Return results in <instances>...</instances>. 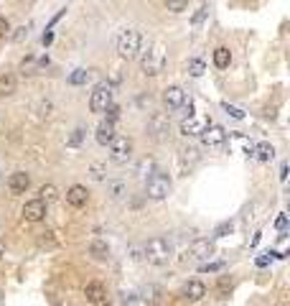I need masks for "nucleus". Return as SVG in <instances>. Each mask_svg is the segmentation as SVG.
I'll return each mask as SVG.
<instances>
[{"label":"nucleus","mask_w":290,"mask_h":306,"mask_svg":"<svg viewBox=\"0 0 290 306\" xmlns=\"http://www.w3.org/2000/svg\"><path fill=\"white\" fill-rule=\"evenodd\" d=\"M165 64H168V54H165V46L163 43H153L148 46V51L143 54L140 59V69L145 76H158L165 72Z\"/></svg>","instance_id":"f257e3e1"},{"label":"nucleus","mask_w":290,"mask_h":306,"mask_svg":"<svg viewBox=\"0 0 290 306\" xmlns=\"http://www.w3.org/2000/svg\"><path fill=\"white\" fill-rule=\"evenodd\" d=\"M143 258L150 266H165L173 258V245L165 237H153L143 245Z\"/></svg>","instance_id":"f03ea898"},{"label":"nucleus","mask_w":290,"mask_h":306,"mask_svg":"<svg viewBox=\"0 0 290 306\" xmlns=\"http://www.w3.org/2000/svg\"><path fill=\"white\" fill-rule=\"evenodd\" d=\"M143 51V36H140V31H135V28H125L122 34L117 36V54L122 59H137Z\"/></svg>","instance_id":"7ed1b4c3"},{"label":"nucleus","mask_w":290,"mask_h":306,"mask_svg":"<svg viewBox=\"0 0 290 306\" xmlns=\"http://www.w3.org/2000/svg\"><path fill=\"white\" fill-rule=\"evenodd\" d=\"M145 194H148V199H153V202L165 199L171 194V176L163 174V171H153L145 181Z\"/></svg>","instance_id":"20e7f679"},{"label":"nucleus","mask_w":290,"mask_h":306,"mask_svg":"<svg viewBox=\"0 0 290 306\" xmlns=\"http://www.w3.org/2000/svg\"><path fill=\"white\" fill-rule=\"evenodd\" d=\"M112 84L110 82H99L95 89H92V95H89V110L95 113V115H102L107 107L112 105Z\"/></svg>","instance_id":"39448f33"},{"label":"nucleus","mask_w":290,"mask_h":306,"mask_svg":"<svg viewBox=\"0 0 290 306\" xmlns=\"http://www.w3.org/2000/svg\"><path fill=\"white\" fill-rule=\"evenodd\" d=\"M132 158V141L128 135H115L110 143V161L117 166H125Z\"/></svg>","instance_id":"423d86ee"},{"label":"nucleus","mask_w":290,"mask_h":306,"mask_svg":"<svg viewBox=\"0 0 290 306\" xmlns=\"http://www.w3.org/2000/svg\"><path fill=\"white\" fill-rule=\"evenodd\" d=\"M168 133H171V117L165 113H153L148 117V135L153 141H163Z\"/></svg>","instance_id":"0eeeda50"},{"label":"nucleus","mask_w":290,"mask_h":306,"mask_svg":"<svg viewBox=\"0 0 290 306\" xmlns=\"http://www.w3.org/2000/svg\"><path fill=\"white\" fill-rule=\"evenodd\" d=\"M209 125H211V120H209V117H204V115H201V117L189 115V117H183V120H181V128H178V130H181L183 138H198V135H201Z\"/></svg>","instance_id":"6e6552de"},{"label":"nucleus","mask_w":290,"mask_h":306,"mask_svg":"<svg viewBox=\"0 0 290 306\" xmlns=\"http://www.w3.org/2000/svg\"><path fill=\"white\" fill-rule=\"evenodd\" d=\"M46 207H49V204H43L41 199L36 196V199H28V202L23 204L21 214H23L26 222H41V220L46 217Z\"/></svg>","instance_id":"1a4fd4ad"},{"label":"nucleus","mask_w":290,"mask_h":306,"mask_svg":"<svg viewBox=\"0 0 290 306\" xmlns=\"http://www.w3.org/2000/svg\"><path fill=\"white\" fill-rule=\"evenodd\" d=\"M198 138H201V143H204L206 148H222L224 141H226V130H224L222 125H209Z\"/></svg>","instance_id":"9d476101"},{"label":"nucleus","mask_w":290,"mask_h":306,"mask_svg":"<svg viewBox=\"0 0 290 306\" xmlns=\"http://www.w3.org/2000/svg\"><path fill=\"white\" fill-rule=\"evenodd\" d=\"M31 189V174H26V171H13L10 176H8V191L13 194V196H21V194H26Z\"/></svg>","instance_id":"9b49d317"},{"label":"nucleus","mask_w":290,"mask_h":306,"mask_svg":"<svg viewBox=\"0 0 290 306\" xmlns=\"http://www.w3.org/2000/svg\"><path fill=\"white\" fill-rule=\"evenodd\" d=\"M183 255H189V258H193V260H204V263H209V258L214 255V242L206 240V237H204V240H196Z\"/></svg>","instance_id":"f8f14e48"},{"label":"nucleus","mask_w":290,"mask_h":306,"mask_svg":"<svg viewBox=\"0 0 290 306\" xmlns=\"http://www.w3.org/2000/svg\"><path fill=\"white\" fill-rule=\"evenodd\" d=\"M186 102V92H183L178 84H171L163 89V105L168 110H181V105Z\"/></svg>","instance_id":"ddd939ff"},{"label":"nucleus","mask_w":290,"mask_h":306,"mask_svg":"<svg viewBox=\"0 0 290 306\" xmlns=\"http://www.w3.org/2000/svg\"><path fill=\"white\" fill-rule=\"evenodd\" d=\"M89 202V191H87V187H82V184H71V187L66 189V204L69 207H84Z\"/></svg>","instance_id":"4468645a"},{"label":"nucleus","mask_w":290,"mask_h":306,"mask_svg":"<svg viewBox=\"0 0 290 306\" xmlns=\"http://www.w3.org/2000/svg\"><path fill=\"white\" fill-rule=\"evenodd\" d=\"M15 89H18V76H15L10 69H3L0 72V97L15 95Z\"/></svg>","instance_id":"2eb2a0df"},{"label":"nucleus","mask_w":290,"mask_h":306,"mask_svg":"<svg viewBox=\"0 0 290 306\" xmlns=\"http://www.w3.org/2000/svg\"><path fill=\"white\" fill-rule=\"evenodd\" d=\"M84 299H87L89 304H102V301L107 299V288H104V283H99V281H89V283L84 286Z\"/></svg>","instance_id":"dca6fc26"},{"label":"nucleus","mask_w":290,"mask_h":306,"mask_svg":"<svg viewBox=\"0 0 290 306\" xmlns=\"http://www.w3.org/2000/svg\"><path fill=\"white\" fill-rule=\"evenodd\" d=\"M181 294H183V299H189V301H201L206 296V286H204V281L193 278V281H189L186 286H183Z\"/></svg>","instance_id":"f3484780"},{"label":"nucleus","mask_w":290,"mask_h":306,"mask_svg":"<svg viewBox=\"0 0 290 306\" xmlns=\"http://www.w3.org/2000/svg\"><path fill=\"white\" fill-rule=\"evenodd\" d=\"M112 138H115V122L102 120L99 125H97V130H95V141H97L99 146H110Z\"/></svg>","instance_id":"a211bd4d"},{"label":"nucleus","mask_w":290,"mask_h":306,"mask_svg":"<svg viewBox=\"0 0 290 306\" xmlns=\"http://www.w3.org/2000/svg\"><path fill=\"white\" fill-rule=\"evenodd\" d=\"M247 156L259 158V161H272L275 158V148L270 143H257V146H247Z\"/></svg>","instance_id":"6ab92c4d"},{"label":"nucleus","mask_w":290,"mask_h":306,"mask_svg":"<svg viewBox=\"0 0 290 306\" xmlns=\"http://www.w3.org/2000/svg\"><path fill=\"white\" fill-rule=\"evenodd\" d=\"M43 64H49V56L36 59V56H31V54H28V56L21 61V72H23V74H36L38 67H43Z\"/></svg>","instance_id":"aec40b11"},{"label":"nucleus","mask_w":290,"mask_h":306,"mask_svg":"<svg viewBox=\"0 0 290 306\" xmlns=\"http://www.w3.org/2000/svg\"><path fill=\"white\" fill-rule=\"evenodd\" d=\"M229 64H232V51H229L226 46H217V49H214V67L226 69Z\"/></svg>","instance_id":"412c9836"},{"label":"nucleus","mask_w":290,"mask_h":306,"mask_svg":"<svg viewBox=\"0 0 290 306\" xmlns=\"http://www.w3.org/2000/svg\"><path fill=\"white\" fill-rule=\"evenodd\" d=\"M89 255L97 258V260H107L110 258V245H107L104 240H92L89 242Z\"/></svg>","instance_id":"4be33fe9"},{"label":"nucleus","mask_w":290,"mask_h":306,"mask_svg":"<svg viewBox=\"0 0 290 306\" xmlns=\"http://www.w3.org/2000/svg\"><path fill=\"white\" fill-rule=\"evenodd\" d=\"M89 76H92V72L84 69V67H79V69H74V72L69 74V84H71V87H84V84L89 82Z\"/></svg>","instance_id":"5701e85b"},{"label":"nucleus","mask_w":290,"mask_h":306,"mask_svg":"<svg viewBox=\"0 0 290 306\" xmlns=\"http://www.w3.org/2000/svg\"><path fill=\"white\" fill-rule=\"evenodd\" d=\"M107 191H110V196L115 202H120V199L128 194V181H110L107 184Z\"/></svg>","instance_id":"b1692460"},{"label":"nucleus","mask_w":290,"mask_h":306,"mask_svg":"<svg viewBox=\"0 0 290 306\" xmlns=\"http://www.w3.org/2000/svg\"><path fill=\"white\" fill-rule=\"evenodd\" d=\"M87 174H89V179H95V181H104L107 179V163H102V161L89 163Z\"/></svg>","instance_id":"393cba45"},{"label":"nucleus","mask_w":290,"mask_h":306,"mask_svg":"<svg viewBox=\"0 0 290 306\" xmlns=\"http://www.w3.org/2000/svg\"><path fill=\"white\" fill-rule=\"evenodd\" d=\"M234 291V281L229 278V275H222L219 278V283H217V294H219V299H229V294Z\"/></svg>","instance_id":"a878e982"},{"label":"nucleus","mask_w":290,"mask_h":306,"mask_svg":"<svg viewBox=\"0 0 290 306\" xmlns=\"http://www.w3.org/2000/svg\"><path fill=\"white\" fill-rule=\"evenodd\" d=\"M198 161V151L193 148V146H189V148H181V166L186 168V166H193Z\"/></svg>","instance_id":"bb28decb"},{"label":"nucleus","mask_w":290,"mask_h":306,"mask_svg":"<svg viewBox=\"0 0 290 306\" xmlns=\"http://www.w3.org/2000/svg\"><path fill=\"white\" fill-rule=\"evenodd\" d=\"M38 199H41L43 204L54 202V199H56V187H54V184H43V187L38 189Z\"/></svg>","instance_id":"cd10ccee"},{"label":"nucleus","mask_w":290,"mask_h":306,"mask_svg":"<svg viewBox=\"0 0 290 306\" xmlns=\"http://www.w3.org/2000/svg\"><path fill=\"white\" fill-rule=\"evenodd\" d=\"M165 3V10H171V13H183L189 8V0H163Z\"/></svg>","instance_id":"c85d7f7f"},{"label":"nucleus","mask_w":290,"mask_h":306,"mask_svg":"<svg viewBox=\"0 0 290 306\" xmlns=\"http://www.w3.org/2000/svg\"><path fill=\"white\" fill-rule=\"evenodd\" d=\"M204 69H206V67H204L201 59H191V61H189V74H191V76H201Z\"/></svg>","instance_id":"c756f323"},{"label":"nucleus","mask_w":290,"mask_h":306,"mask_svg":"<svg viewBox=\"0 0 290 306\" xmlns=\"http://www.w3.org/2000/svg\"><path fill=\"white\" fill-rule=\"evenodd\" d=\"M38 245H41V248H54V245H56V240H54V232H51V230H46V232H41V237H38Z\"/></svg>","instance_id":"7c9ffc66"},{"label":"nucleus","mask_w":290,"mask_h":306,"mask_svg":"<svg viewBox=\"0 0 290 306\" xmlns=\"http://www.w3.org/2000/svg\"><path fill=\"white\" fill-rule=\"evenodd\" d=\"M104 113H107V117H104V120H110V122H117V120H120V113H122V110H120V105H115V102H112V105L107 107Z\"/></svg>","instance_id":"2f4dec72"},{"label":"nucleus","mask_w":290,"mask_h":306,"mask_svg":"<svg viewBox=\"0 0 290 306\" xmlns=\"http://www.w3.org/2000/svg\"><path fill=\"white\" fill-rule=\"evenodd\" d=\"M222 107H224V113H226V115H232L234 120H242V117H244V113L239 110V107H234V105H229V102H222Z\"/></svg>","instance_id":"473e14b6"},{"label":"nucleus","mask_w":290,"mask_h":306,"mask_svg":"<svg viewBox=\"0 0 290 306\" xmlns=\"http://www.w3.org/2000/svg\"><path fill=\"white\" fill-rule=\"evenodd\" d=\"M51 115H54V105H51L49 100L41 102V105H38V117H51Z\"/></svg>","instance_id":"72a5a7b5"},{"label":"nucleus","mask_w":290,"mask_h":306,"mask_svg":"<svg viewBox=\"0 0 290 306\" xmlns=\"http://www.w3.org/2000/svg\"><path fill=\"white\" fill-rule=\"evenodd\" d=\"M206 13H209V5H201V8L196 10V15L191 18V26H201V21L206 18Z\"/></svg>","instance_id":"f704fd0d"},{"label":"nucleus","mask_w":290,"mask_h":306,"mask_svg":"<svg viewBox=\"0 0 290 306\" xmlns=\"http://www.w3.org/2000/svg\"><path fill=\"white\" fill-rule=\"evenodd\" d=\"M232 230H234V225H232V222H222L217 230H214V237H224L226 232H232Z\"/></svg>","instance_id":"c9c22d12"},{"label":"nucleus","mask_w":290,"mask_h":306,"mask_svg":"<svg viewBox=\"0 0 290 306\" xmlns=\"http://www.w3.org/2000/svg\"><path fill=\"white\" fill-rule=\"evenodd\" d=\"M198 270L201 273H219V270H224V263H204Z\"/></svg>","instance_id":"e433bc0d"},{"label":"nucleus","mask_w":290,"mask_h":306,"mask_svg":"<svg viewBox=\"0 0 290 306\" xmlns=\"http://www.w3.org/2000/svg\"><path fill=\"white\" fill-rule=\"evenodd\" d=\"M8 34H10V21L5 15H0V38H5Z\"/></svg>","instance_id":"4c0bfd02"},{"label":"nucleus","mask_w":290,"mask_h":306,"mask_svg":"<svg viewBox=\"0 0 290 306\" xmlns=\"http://www.w3.org/2000/svg\"><path fill=\"white\" fill-rule=\"evenodd\" d=\"M82 138H84V130H82V128H76V130L71 133V138H69V146H79V143H82Z\"/></svg>","instance_id":"58836bf2"},{"label":"nucleus","mask_w":290,"mask_h":306,"mask_svg":"<svg viewBox=\"0 0 290 306\" xmlns=\"http://www.w3.org/2000/svg\"><path fill=\"white\" fill-rule=\"evenodd\" d=\"M26 36H28V28H26V26H21V28H15V34H13V41L18 43V41H23Z\"/></svg>","instance_id":"ea45409f"},{"label":"nucleus","mask_w":290,"mask_h":306,"mask_svg":"<svg viewBox=\"0 0 290 306\" xmlns=\"http://www.w3.org/2000/svg\"><path fill=\"white\" fill-rule=\"evenodd\" d=\"M137 299H135V294H128V291H122V304L125 306H132Z\"/></svg>","instance_id":"a19ab883"},{"label":"nucleus","mask_w":290,"mask_h":306,"mask_svg":"<svg viewBox=\"0 0 290 306\" xmlns=\"http://www.w3.org/2000/svg\"><path fill=\"white\" fill-rule=\"evenodd\" d=\"M150 168H153V161L143 158V161H140V168H137V174H145V171H150Z\"/></svg>","instance_id":"79ce46f5"},{"label":"nucleus","mask_w":290,"mask_h":306,"mask_svg":"<svg viewBox=\"0 0 290 306\" xmlns=\"http://www.w3.org/2000/svg\"><path fill=\"white\" fill-rule=\"evenodd\" d=\"M143 294H145V299H148V301H156L158 288H153V286H150V288H145V291H143Z\"/></svg>","instance_id":"37998d69"},{"label":"nucleus","mask_w":290,"mask_h":306,"mask_svg":"<svg viewBox=\"0 0 290 306\" xmlns=\"http://www.w3.org/2000/svg\"><path fill=\"white\" fill-rule=\"evenodd\" d=\"M275 227H278L280 232H283V230L288 227V217H285V214H280V217H278V222H275Z\"/></svg>","instance_id":"c03bdc74"},{"label":"nucleus","mask_w":290,"mask_h":306,"mask_svg":"<svg viewBox=\"0 0 290 306\" xmlns=\"http://www.w3.org/2000/svg\"><path fill=\"white\" fill-rule=\"evenodd\" d=\"M41 41H43V46H49V43L54 41V34H51V31H46V34L41 36Z\"/></svg>","instance_id":"a18cd8bd"},{"label":"nucleus","mask_w":290,"mask_h":306,"mask_svg":"<svg viewBox=\"0 0 290 306\" xmlns=\"http://www.w3.org/2000/svg\"><path fill=\"white\" fill-rule=\"evenodd\" d=\"M280 181H288V163L280 166Z\"/></svg>","instance_id":"49530a36"},{"label":"nucleus","mask_w":290,"mask_h":306,"mask_svg":"<svg viewBox=\"0 0 290 306\" xmlns=\"http://www.w3.org/2000/svg\"><path fill=\"white\" fill-rule=\"evenodd\" d=\"M99 306H112V304H104V301H102V304H99Z\"/></svg>","instance_id":"de8ad7c7"}]
</instances>
